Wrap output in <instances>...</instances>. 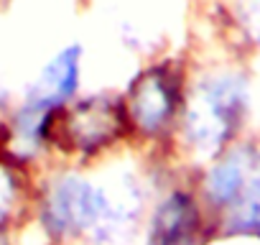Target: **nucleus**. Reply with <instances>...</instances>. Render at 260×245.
Returning a JSON list of instances; mask_svg holds the SVG:
<instances>
[{"label":"nucleus","mask_w":260,"mask_h":245,"mask_svg":"<svg viewBox=\"0 0 260 245\" xmlns=\"http://www.w3.org/2000/svg\"><path fill=\"white\" fill-rule=\"evenodd\" d=\"M84 49L82 44H69L59 49L39 72V77L28 84L26 100L39 102L49 110H61L67 102H72L79 92L82 82V62Z\"/></svg>","instance_id":"obj_4"},{"label":"nucleus","mask_w":260,"mask_h":245,"mask_svg":"<svg viewBox=\"0 0 260 245\" xmlns=\"http://www.w3.org/2000/svg\"><path fill=\"white\" fill-rule=\"evenodd\" d=\"M189 79V62L158 59L146 64L122 92L130 131L141 136H164L176 131Z\"/></svg>","instance_id":"obj_2"},{"label":"nucleus","mask_w":260,"mask_h":245,"mask_svg":"<svg viewBox=\"0 0 260 245\" xmlns=\"http://www.w3.org/2000/svg\"><path fill=\"white\" fill-rule=\"evenodd\" d=\"M255 105L252 74L240 59L189 64V79L176 133L202 154L217 156L242 131Z\"/></svg>","instance_id":"obj_1"},{"label":"nucleus","mask_w":260,"mask_h":245,"mask_svg":"<svg viewBox=\"0 0 260 245\" xmlns=\"http://www.w3.org/2000/svg\"><path fill=\"white\" fill-rule=\"evenodd\" d=\"M125 131H130L122 92H97L74 97L67 102L51 126V136L61 133L74 148L100 151L112 146Z\"/></svg>","instance_id":"obj_3"},{"label":"nucleus","mask_w":260,"mask_h":245,"mask_svg":"<svg viewBox=\"0 0 260 245\" xmlns=\"http://www.w3.org/2000/svg\"><path fill=\"white\" fill-rule=\"evenodd\" d=\"M199 215L194 202L186 194H171L158 215L153 227V245H191Z\"/></svg>","instance_id":"obj_7"},{"label":"nucleus","mask_w":260,"mask_h":245,"mask_svg":"<svg viewBox=\"0 0 260 245\" xmlns=\"http://www.w3.org/2000/svg\"><path fill=\"white\" fill-rule=\"evenodd\" d=\"M217 23H222L235 54L260 49V0H219Z\"/></svg>","instance_id":"obj_6"},{"label":"nucleus","mask_w":260,"mask_h":245,"mask_svg":"<svg viewBox=\"0 0 260 245\" xmlns=\"http://www.w3.org/2000/svg\"><path fill=\"white\" fill-rule=\"evenodd\" d=\"M230 207H232V217H230L232 230L260 232V171H255L247 179L245 189L237 194V199Z\"/></svg>","instance_id":"obj_8"},{"label":"nucleus","mask_w":260,"mask_h":245,"mask_svg":"<svg viewBox=\"0 0 260 245\" xmlns=\"http://www.w3.org/2000/svg\"><path fill=\"white\" fill-rule=\"evenodd\" d=\"M247 156H250V146L237 143L235 148L224 151L222 159L214 161V166L207 174V197L214 204H232L237 194L245 189L247 179L255 174Z\"/></svg>","instance_id":"obj_5"}]
</instances>
